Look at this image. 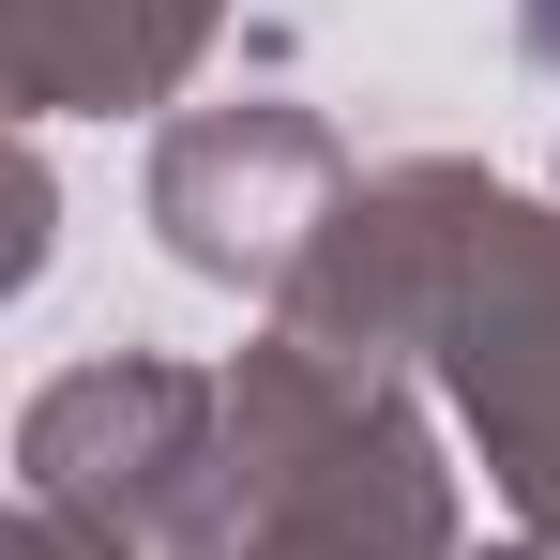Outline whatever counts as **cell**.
Listing matches in <instances>:
<instances>
[{
  "label": "cell",
  "instance_id": "obj_1",
  "mask_svg": "<svg viewBox=\"0 0 560 560\" xmlns=\"http://www.w3.org/2000/svg\"><path fill=\"white\" fill-rule=\"evenodd\" d=\"M530 31H546V46H560V0H530Z\"/></svg>",
  "mask_w": 560,
  "mask_h": 560
}]
</instances>
